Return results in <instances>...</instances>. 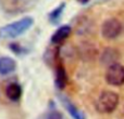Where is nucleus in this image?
Instances as JSON below:
<instances>
[{
	"mask_svg": "<svg viewBox=\"0 0 124 119\" xmlns=\"http://www.w3.org/2000/svg\"><path fill=\"white\" fill-rule=\"evenodd\" d=\"M76 1L79 2V3H82V4H86V3H88L89 0H76Z\"/></svg>",
	"mask_w": 124,
	"mask_h": 119,
	"instance_id": "13",
	"label": "nucleus"
},
{
	"mask_svg": "<svg viewBox=\"0 0 124 119\" xmlns=\"http://www.w3.org/2000/svg\"><path fill=\"white\" fill-rule=\"evenodd\" d=\"M120 60V52L112 47H108L101 52L99 62L102 66H110L114 63H118Z\"/></svg>",
	"mask_w": 124,
	"mask_h": 119,
	"instance_id": "5",
	"label": "nucleus"
},
{
	"mask_svg": "<svg viewBox=\"0 0 124 119\" xmlns=\"http://www.w3.org/2000/svg\"><path fill=\"white\" fill-rule=\"evenodd\" d=\"M34 24V19L32 16H24L19 21L12 22L10 24L2 26L0 28V38L13 39L26 33Z\"/></svg>",
	"mask_w": 124,
	"mask_h": 119,
	"instance_id": "1",
	"label": "nucleus"
},
{
	"mask_svg": "<svg viewBox=\"0 0 124 119\" xmlns=\"http://www.w3.org/2000/svg\"><path fill=\"white\" fill-rule=\"evenodd\" d=\"M16 69V62L10 56H0V75H9Z\"/></svg>",
	"mask_w": 124,
	"mask_h": 119,
	"instance_id": "9",
	"label": "nucleus"
},
{
	"mask_svg": "<svg viewBox=\"0 0 124 119\" xmlns=\"http://www.w3.org/2000/svg\"><path fill=\"white\" fill-rule=\"evenodd\" d=\"M120 96L116 92L106 90L99 94L96 101V111L100 114H111L118 108Z\"/></svg>",
	"mask_w": 124,
	"mask_h": 119,
	"instance_id": "2",
	"label": "nucleus"
},
{
	"mask_svg": "<svg viewBox=\"0 0 124 119\" xmlns=\"http://www.w3.org/2000/svg\"><path fill=\"white\" fill-rule=\"evenodd\" d=\"M122 29L123 27L121 22L116 17H110L101 24L100 33L102 38L107 40H114L121 35Z\"/></svg>",
	"mask_w": 124,
	"mask_h": 119,
	"instance_id": "3",
	"label": "nucleus"
},
{
	"mask_svg": "<svg viewBox=\"0 0 124 119\" xmlns=\"http://www.w3.org/2000/svg\"><path fill=\"white\" fill-rule=\"evenodd\" d=\"M106 81L112 87H121L124 85V66L122 64L114 63L108 66L105 75Z\"/></svg>",
	"mask_w": 124,
	"mask_h": 119,
	"instance_id": "4",
	"label": "nucleus"
},
{
	"mask_svg": "<svg viewBox=\"0 0 124 119\" xmlns=\"http://www.w3.org/2000/svg\"><path fill=\"white\" fill-rule=\"evenodd\" d=\"M48 119H62L60 113H58V112H54V113H51L49 116H48Z\"/></svg>",
	"mask_w": 124,
	"mask_h": 119,
	"instance_id": "12",
	"label": "nucleus"
},
{
	"mask_svg": "<svg viewBox=\"0 0 124 119\" xmlns=\"http://www.w3.org/2000/svg\"><path fill=\"white\" fill-rule=\"evenodd\" d=\"M6 95L12 102H17L22 95V88L19 83L12 82L6 88Z\"/></svg>",
	"mask_w": 124,
	"mask_h": 119,
	"instance_id": "10",
	"label": "nucleus"
},
{
	"mask_svg": "<svg viewBox=\"0 0 124 119\" xmlns=\"http://www.w3.org/2000/svg\"><path fill=\"white\" fill-rule=\"evenodd\" d=\"M72 33V27L70 25H62L51 36V42L54 45H60L63 41L69 38V36Z\"/></svg>",
	"mask_w": 124,
	"mask_h": 119,
	"instance_id": "8",
	"label": "nucleus"
},
{
	"mask_svg": "<svg viewBox=\"0 0 124 119\" xmlns=\"http://www.w3.org/2000/svg\"><path fill=\"white\" fill-rule=\"evenodd\" d=\"M54 83L59 90H63L68 83V75L64 66L60 61L56 62V77H54Z\"/></svg>",
	"mask_w": 124,
	"mask_h": 119,
	"instance_id": "7",
	"label": "nucleus"
},
{
	"mask_svg": "<svg viewBox=\"0 0 124 119\" xmlns=\"http://www.w3.org/2000/svg\"><path fill=\"white\" fill-rule=\"evenodd\" d=\"M65 9V3L62 2L60 6H58L54 10H52L51 12L49 13V20L51 23H57V22L60 20V17L63 14V11Z\"/></svg>",
	"mask_w": 124,
	"mask_h": 119,
	"instance_id": "11",
	"label": "nucleus"
},
{
	"mask_svg": "<svg viewBox=\"0 0 124 119\" xmlns=\"http://www.w3.org/2000/svg\"><path fill=\"white\" fill-rule=\"evenodd\" d=\"M60 100H61L62 104H63L64 108L66 109V112L70 114V116L73 119H86L85 114H84L69 98L62 95V96H60Z\"/></svg>",
	"mask_w": 124,
	"mask_h": 119,
	"instance_id": "6",
	"label": "nucleus"
}]
</instances>
